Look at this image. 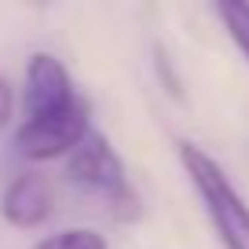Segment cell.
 <instances>
[{"mask_svg":"<svg viewBox=\"0 0 249 249\" xmlns=\"http://www.w3.org/2000/svg\"><path fill=\"white\" fill-rule=\"evenodd\" d=\"M179 161H183L191 187H195L198 202H202L205 216H209L213 231H216L224 249H249V202L242 191L231 183L220 161L202 150L198 143H179Z\"/></svg>","mask_w":249,"mask_h":249,"instance_id":"obj_1","label":"cell"},{"mask_svg":"<svg viewBox=\"0 0 249 249\" xmlns=\"http://www.w3.org/2000/svg\"><path fill=\"white\" fill-rule=\"evenodd\" d=\"M66 176L85 191V195L99 198L103 205H110L114 213L136 205V191L128 183V172H124V161L117 158V150L110 147V140L103 132H88L85 143L70 154L66 161Z\"/></svg>","mask_w":249,"mask_h":249,"instance_id":"obj_2","label":"cell"},{"mask_svg":"<svg viewBox=\"0 0 249 249\" xmlns=\"http://www.w3.org/2000/svg\"><path fill=\"white\" fill-rule=\"evenodd\" d=\"M88 132H92V110L81 99L70 110H62V114L26 117L15 132V150L26 161H55L62 154L70 158L85 143Z\"/></svg>","mask_w":249,"mask_h":249,"instance_id":"obj_3","label":"cell"},{"mask_svg":"<svg viewBox=\"0 0 249 249\" xmlns=\"http://www.w3.org/2000/svg\"><path fill=\"white\" fill-rule=\"evenodd\" d=\"M26 117H48V114H62L73 103H81L77 88H73L70 70L62 66V59H55L52 52H37L30 59L26 70Z\"/></svg>","mask_w":249,"mask_h":249,"instance_id":"obj_4","label":"cell"},{"mask_svg":"<svg viewBox=\"0 0 249 249\" xmlns=\"http://www.w3.org/2000/svg\"><path fill=\"white\" fill-rule=\"evenodd\" d=\"M0 216L18 231H33L52 216V187L40 172H18L4 195H0Z\"/></svg>","mask_w":249,"mask_h":249,"instance_id":"obj_5","label":"cell"},{"mask_svg":"<svg viewBox=\"0 0 249 249\" xmlns=\"http://www.w3.org/2000/svg\"><path fill=\"white\" fill-rule=\"evenodd\" d=\"M216 18L224 22L227 37L238 44V52L249 59V4H242V0H220L216 8Z\"/></svg>","mask_w":249,"mask_h":249,"instance_id":"obj_6","label":"cell"},{"mask_svg":"<svg viewBox=\"0 0 249 249\" xmlns=\"http://www.w3.org/2000/svg\"><path fill=\"white\" fill-rule=\"evenodd\" d=\"M33 249H110V246L92 227H66V231H55L48 238H40Z\"/></svg>","mask_w":249,"mask_h":249,"instance_id":"obj_7","label":"cell"},{"mask_svg":"<svg viewBox=\"0 0 249 249\" xmlns=\"http://www.w3.org/2000/svg\"><path fill=\"white\" fill-rule=\"evenodd\" d=\"M11 114H15V92H11L8 77L0 73V124H8Z\"/></svg>","mask_w":249,"mask_h":249,"instance_id":"obj_8","label":"cell"}]
</instances>
